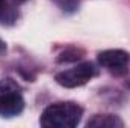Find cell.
Listing matches in <instances>:
<instances>
[{"instance_id":"1","label":"cell","mask_w":130,"mask_h":128,"mask_svg":"<svg viewBox=\"0 0 130 128\" xmlns=\"http://www.w3.org/2000/svg\"><path fill=\"white\" fill-rule=\"evenodd\" d=\"M83 116V109L73 102H55L44 109L39 124L45 128H74Z\"/></svg>"},{"instance_id":"2","label":"cell","mask_w":130,"mask_h":128,"mask_svg":"<svg viewBox=\"0 0 130 128\" xmlns=\"http://www.w3.org/2000/svg\"><path fill=\"white\" fill-rule=\"evenodd\" d=\"M95 74H97L95 66L91 62H85L58 72L55 80L64 88H79L86 84Z\"/></svg>"},{"instance_id":"3","label":"cell","mask_w":130,"mask_h":128,"mask_svg":"<svg viewBox=\"0 0 130 128\" xmlns=\"http://www.w3.org/2000/svg\"><path fill=\"white\" fill-rule=\"evenodd\" d=\"M129 62V54L124 50H104L98 53V63L109 71H113L117 74L126 72Z\"/></svg>"},{"instance_id":"4","label":"cell","mask_w":130,"mask_h":128,"mask_svg":"<svg viewBox=\"0 0 130 128\" xmlns=\"http://www.w3.org/2000/svg\"><path fill=\"white\" fill-rule=\"evenodd\" d=\"M24 99L17 91L0 94V115L3 118H12L23 112Z\"/></svg>"},{"instance_id":"5","label":"cell","mask_w":130,"mask_h":128,"mask_svg":"<svg viewBox=\"0 0 130 128\" xmlns=\"http://www.w3.org/2000/svg\"><path fill=\"white\" fill-rule=\"evenodd\" d=\"M86 125L91 128H123L124 122L115 115H94Z\"/></svg>"},{"instance_id":"6","label":"cell","mask_w":130,"mask_h":128,"mask_svg":"<svg viewBox=\"0 0 130 128\" xmlns=\"http://www.w3.org/2000/svg\"><path fill=\"white\" fill-rule=\"evenodd\" d=\"M82 56H83L82 50H79V48H68V50H65L62 54H59L58 62H76Z\"/></svg>"},{"instance_id":"7","label":"cell","mask_w":130,"mask_h":128,"mask_svg":"<svg viewBox=\"0 0 130 128\" xmlns=\"http://www.w3.org/2000/svg\"><path fill=\"white\" fill-rule=\"evenodd\" d=\"M59 8L61 11L68 12V14H73L79 9V5H80V0H53Z\"/></svg>"},{"instance_id":"8","label":"cell","mask_w":130,"mask_h":128,"mask_svg":"<svg viewBox=\"0 0 130 128\" xmlns=\"http://www.w3.org/2000/svg\"><path fill=\"white\" fill-rule=\"evenodd\" d=\"M3 53H6V44H5V41L0 38V54H3Z\"/></svg>"},{"instance_id":"9","label":"cell","mask_w":130,"mask_h":128,"mask_svg":"<svg viewBox=\"0 0 130 128\" xmlns=\"http://www.w3.org/2000/svg\"><path fill=\"white\" fill-rule=\"evenodd\" d=\"M3 8H6V2H5V0H0V11H2Z\"/></svg>"},{"instance_id":"10","label":"cell","mask_w":130,"mask_h":128,"mask_svg":"<svg viewBox=\"0 0 130 128\" xmlns=\"http://www.w3.org/2000/svg\"><path fill=\"white\" fill-rule=\"evenodd\" d=\"M15 2H18V3H23V2H26V0H15Z\"/></svg>"}]
</instances>
